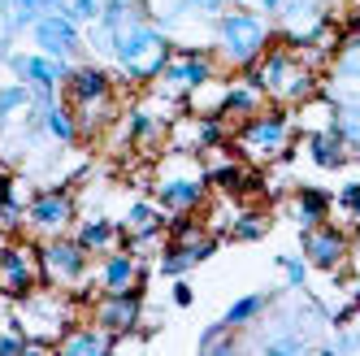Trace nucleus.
Listing matches in <instances>:
<instances>
[{"instance_id": "37", "label": "nucleus", "mask_w": 360, "mask_h": 356, "mask_svg": "<svg viewBox=\"0 0 360 356\" xmlns=\"http://www.w3.org/2000/svg\"><path fill=\"white\" fill-rule=\"evenodd\" d=\"M230 5H256V0H230Z\"/></svg>"}, {"instance_id": "16", "label": "nucleus", "mask_w": 360, "mask_h": 356, "mask_svg": "<svg viewBox=\"0 0 360 356\" xmlns=\"http://www.w3.org/2000/svg\"><path fill=\"white\" fill-rule=\"evenodd\" d=\"M65 100L70 105H83V100H105V96H117V79L100 65V61H79L65 79Z\"/></svg>"}, {"instance_id": "15", "label": "nucleus", "mask_w": 360, "mask_h": 356, "mask_svg": "<svg viewBox=\"0 0 360 356\" xmlns=\"http://www.w3.org/2000/svg\"><path fill=\"white\" fill-rule=\"evenodd\" d=\"M91 287H96V295L100 291H143V261L131 248H113L100 257V265L91 274Z\"/></svg>"}, {"instance_id": "24", "label": "nucleus", "mask_w": 360, "mask_h": 356, "mask_svg": "<svg viewBox=\"0 0 360 356\" xmlns=\"http://www.w3.org/2000/svg\"><path fill=\"white\" fill-rule=\"evenodd\" d=\"M330 79L339 87L360 91V35H343L339 39V53L330 57Z\"/></svg>"}, {"instance_id": "34", "label": "nucleus", "mask_w": 360, "mask_h": 356, "mask_svg": "<svg viewBox=\"0 0 360 356\" xmlns=\"http://www.w3.org/2000/svg\"><path fill=\"white\" fill-rule=\"evenodd\" d=\"M195 300V291H191V283H183V278H174V304L178 309H187V304Z\"/></svg>"}, {"instance_id": "29", "label": "nucleus", "mask_w": 360, "mask_h": 356, "mask_svg": "<svg viewBox=\"0 0 360 356\" xmlns=\"http://www.w3.org/2000/svg\"><path fill=\"white\" fill-rule=\"evenodd\" d=\"M27 109H31V87L27 83H18V79L0 83V122L13 117V113H27Z\"/></svg>"}, {"instance_id": "13", "label": "nucleus", "mask_w": 360, "mask_h": 356, "mask_svg": "<svg viewBox=\"0 0 360 356\" xmlns=\"http://www.w3.org/2000/svg\"><path fill=\"white\" fill-rule=\"evenodd\" d=\"M70 70H74V61H65V57H48V53H9V74L18 83H27V87H35V91H57V87H65V79H70Z\"/></svg>"}, {"instance_id": "22", "label": "nucleus", "mask_w": 360, "mask_h": 356, "mask_svg": "<svg viewBox=\"0 0 360 356\" xmlns=\"http://www.w3.org/2000/svg\"><path fill=\"white\" fill-rule=\"evenodd\" d=\"M117 226H122V239H135V235H165L169 213L157 205V200H135Z\"/></svg>"}, {"instance_id": "5", "label": "nucleus", "mask_w": 360, "mask_h": 356, "mask_svg": "<svg viewBox=\"0 0 360 356\" xmlns=\"http://www.w3.org/2000/svg\"><path fill=\"white\" fill-rule=\"evenodd\" d=\"M174 57V44L169 35L157 27V22H139V27H126L113 35V65H117V79L131 83V87H152V79L165 70V61Z\"/></svg>"}, {"instance_id": "27", "label": "nucleus", "mask_w": 360, "mask_h": 356, "mask_svg": "<svg viewBox=\"0 0 360 356\" xmlns=\"http://www.w3.org/2000/svg\"><path fill=\"white\" fill-rule=\"evenodd\" d=\"M39 122H44V131L53 135L57 144H79V122H74V109L65 105V100L48 105V109L39 113Z\"/></svg>"}, {"instance_id": "32", "label": "nucleus", "mask_w": 360, "mask_h": 356, "mask_svg": "<svg viewBox=\"0 0 360 356\" xmlns=\"http://www.w3.org/2000/svg\"><path fill=\"white\" fill-rule=\"evenodd\" d=\"M339 209H347V213H352V222L360 226V183H347V187L339 191Z\"/></svg>"}, {"instance_id": "18", "label": "nucleus", "mask_w": 360, "mask_h": 356, "mask_svg": "<svg viewBox=\"0 0 360 356\" xmlns=\"http://www.w3.org/2000/svg\"><path fill=\"white\" fill-rule=\"evenodd\" d=\"M117 348V335H109V330H100L96 322H79V326H70L57 352L61 356H109Z\"/></svg>"}, {"instance_id": "28", "label": "nucleus", "mask_w": 360, "mask_h": 356, "mask_svg": "<svg viewBox=\"0 0 360 356\" xmlns=\"http://www.w3.org/2000/svg\"><path fill=\"white\" fill-rule=\"evenodd\" d=\"M265 235H269V217H265L261 209L239 213L235 222H230V231H226L230 243H256V239H265Z\"/></svg>"}, {"instance_id": "7", "label": "nucleus", "mask_w": 360, "mask_h": 356, "mask_svg": "<svg viewBox=\"0 0 360 356\" xmlns=\"http://www.w3.org/2000/svg\"><path fill=\"white\" fill-rule=\"evenodd\" d=\"M217 53H209V48H191V44H183V48H174V57L165 61V70L152 79V87L148 91H157V96H165V100H183L200 87V83H209V79H217Z\"/></svg>"}, {"instance_id": "6", "label": "nucleus", "mask_w": 360, "mask_h": 356, "mask_svg": "<svg viewBox=\"0 0 360 356\" xmlns=\"http://www.w3.org/2000/svg\"><path fill=\"white\" fill-rule=\"evenodd\" d=\"M213 39H217V61L221 65L248 70L252 61L265 57V48L274 44V31H269V18L265 13H256L248 5H230V9L217 13Z\"/></svg>"}, {"instance_id": "12", "label": "nucleus", "mask_w": 360, "mask_h": 356, "mask_svg": "<svg viewBox=\"0 0 360 356\" xmlns=\"http://www.w3.org/2000/svg\"><path fill=\"white\" fill-rule=\"evenodd\" d=\"M300 248H304V261L313 269H343L347 265V248H352V235L339 231L334 222H321V226H308V231H300Z\"/></svg>"}, {"instance_id": "10", "label": "nucleus", "mask_w": 360, "mask_h": 356, "mask_svg": "<svg viewBox=\"0 0 360 356\" xmlns=\"http://www.w3.org/2000/svg\"><path fill=\"white\" fill-rule=\"evenodd\" d=\"M74 222H79V205H74L70 187H48V191H35L27 200V231L35 239L65 235Z\"/></svg>"}, {"instance_id": "9", "label": "nucleus", "mask_w": 360, "mask_h": 356, "mask_svg": "<svg viewBox=\"0 0 360 356\" xmlns=\"http://www.w3.org/2000/svg\"><path fill=\"white\" fill-rule=\"evenodd\" d=\"M35 287H44V261H39V243L31 239H5L0 243V295L22 300Z\"/></svg>"}, {"instance_id": "31", "label": "nucleus", "mask_w": 360, "mask_h": 356, "mask_svg": "<svg viewBox=\"0 0 360 356\" xmlns=\"http://www.w3.org/2000/svg\"><path fill=\"white\" fill-rule=\"evenodd\" d=\"M278 265H282V274H287V287H291V291H304V287H308V261H304V257L282 252Z\"/></svg>"}, {"instance_id": "19", "label": "nucleus", "mask_w": 360, "mask_h": 356, "mask_svg": "<svg viewBox=\"0 0 360 356\" xmlns=\"http://www.w3.org/2000/svg\"><path fill=\"white\" fill-rule=\"evenodd\" d=\"M53 9H61V0H0V31L13 39L18 31H31Z\"/></svg>"}, {"instance_id": "33", "label": "nucleus", "mask_w": 360, "mask_h": 356, "mask_svg": "<svg viewBox=\"0 0 360 356\" xmlns=\"http://www.w3.org/2000/svg\"><path fill=\"white\" fill-rule=\"evenodd\" d=\"M187 9H200V13H221V9H230V0H183Z\"/></svg>"}, {"instance_id": "21", "label": "nucleus", "mask_w": 360, "mask_h": 356, "mask_svg": "<svg viewBox=\"0 0 360 356\" xmlns=\"http://www.w3.org/2000/svg\"><path fill=\"white\" fill-rule=\"evenodd\" d=\"M304 148H308V157H313L317 170H343L352 161V148L343 144V135L334 131H313V135H304Z\"/></svg>"}, {"instance_id": "36", "label": "nucleus", "mask_w": 360, "mask_h": 356, "mask_svg": "<svg viewBox=\"0 0 360 356\" xmlns=\"http://www.w3.org/2000/svg\"><path fill=\"white\" fill-rule=\"evenodd\" d=\"M352 304H356V313H360V283H356V291H352Z\"/></svg>"}, {"instance_id": "25", "label": "nucleus", "mask_w": 360, "mask_h": 356, "mask_svg": "<svg viewBox=\"0 0 360 356\" xmlns=\"http://www.w3.org/2000/svg\"><path fill=\"white\" fill-rule=\"evenodd\" d=\"M148 18H152L148 0H105V9H100V27H109L117 35L126 27H139V22H148Z\"/></svg>"}, {"instance_id": "26", "label": "nucleus", "mask_w": 360, "mask_h": 356, "mask_svg": "<svg viewBox=\"0 0 360 356\" xmlns=\"http://www.w3.org/2000/svg\"><path fill=\"white\" fill-rule=\"evenodd\" d=\"M274 300H278L274 291H252V295H239V300L221 313V322H226L230 330H243V326H252V322H261V313L269 309Z\"/></svg>"}, {"instance_id": "4", "label": "nucleus", "mask_w": 360, "mask_h": 356, "mask_svg": "<svg viewBox=\"0 0 360 356\" xmlns=\"http://www.w3.org/2000/svg\"><path fill=\"white\" fill-rule=\"evenodd\" d=\"M291 139H295V117L287 105H269L261 113H252L248 122L230 126V144L248 165H278L291 157Z\"/></svg>"}, {"instance_id": "11", "label": "nucleus", "mask_w": 360, "mask_h": 356, "mask_svg": "<svg viewBox=\"0 0 360 356\" xmlns=\"http://www.w3.org/2000/svg\"><path fill=\"white\" fill-rule=\"evenodd\" d=\"M87 313H91V322L100 330L126 339V335H135L143 326V291H100Z\"/></svg>"}, {"instance_id": "3", "label": "nucleus", "mask_w": 360, "mask_h": 356, "mask_svg": "<svg viewBox=\"0 0 360 356\" xmlns=\"http://www.w3.org/2000/svg\"><path fill=\"white\" fill-rule=\"evenodd\" d=\"M148 191L165 213H200L213 200V187H209V174H204L200 152H178V148L161 152L157 170L148 178Z\"/></svg>"}, {"instance_id": "30", "label": "nucleus", "mask_w": 360, "mask_h": 356, "mask_svg": "<svg viewBox=\"0 0 360 356\" xmlns=\"http://www.w3.org/2000/svg\"><path fill=\"white\" fill-rule=\"evenodd\" d=\"M100 9H105V0H61V13H65L70 22H79V27L100 22Z\"/></svg>"}, {"instance_id": "2", "label": "nucleus", "mask_w": 360, "mask_h": 356, "mask_svg": "<svg viewBox=\"0 0 360 356\" xmlns=\"http://www.w3.org/2000/svg\"><path fill=\"white\" fill-rule=\"evenodd\" d=\"M79 304L83 300L74 295V291L44 283L31 295L13 300V322H18L22 335L31 339V352H57L61 335H65L70 326H79Z\"/></svg>"}, {"instance_id": "23", "label": "nucleus", "mask_w": 360, "mask_h": 356, "mask_svg": "<svg viewBox=\"0 0 360 356\" xmlns=\"http://www.w3.org/2000/svg\"><path fill=\"white\" fill-rule=\"evenodd\" d=\"M330 209H334V200H330L326 191H317V187H295V191H291V217H295L300 231L330 222Z\"/></svg>"}, {"instance_id": "20", "label": "nucleus", "mask_w": 360, "mask_h": 356, "mask_svg": "<svg viewBox=\"0 0 360 356\" xmlns=\"http://www.w3.org/2000/svg\"><path fill=\"white\" fill-rule=\"evenodd\" d=\"M74 239H79L91 257H105V252L122 248V226L113 217H83V222H74Z\"/></svg>"}, {"instance_id": "1", "label": "nucleus", "mask_w": 360, "mask_h": 356, "mask_svg": "<svg viewBox=\"0 0 360 356\" xmlns=\"http://www.w3.org/2000/svg\"><path fill=\"white\" fill-rule=\"evenodd\" d=\"M248 83H256L274 105H287V109H295V105H304L308 96H317L321 91V70H313L295 48H287V44H269L265 48V57L261 61H252L248 70H239Z\"/></svg>"}, {"instance_id": "17", "label": "nucleus", "mask_w": 360, "mask_h": 356, "mask_svg": "<svg viewBox=\"0 0 360 356\" xmlns=\"http://www.w3.org/2000/svg\"><path fill=\"white\" fill-rule=\"evenodd\" d=\"M265 105H269V96L239 74V79H230V83H226V96H221V117H226V126H239V122H248L252 113H261Z\"/></svg>"}, {"instance_id": "8", "label": "nucleus", "mask_w": 360, "mask_h": 356, "mask_svg": "<svg viewBox=\"0 0 360 356\" xmlns=\"http://www.w3.org/2000/svg\"><path fill=\"white\" fill-rule=\"evenodd\" d=\"M39 261H44V283L65 287V291H79L91 278V252L70 231L53 235V239H39Z\"/></svg>"}, {"instance_id": "35", "label": "nucleus", "mask_w": 360, "mask_h": 356, "mask_svg": "<svg viewBox=\"0 0 360 356\" xmlns=\"http://www.w3.org/2000/svg\"><path fill=\"white\" fill-rule=\"evenodd\" d=\"M256 9H261V13H265V18H274V13H278V9H282V0H256Z\"/></svg>"}, {"instance_id": "14", "label": "nucleus", "mask_w": 360, "mask_h": 356, "mask_svg": "<svg viewBox=\"0 0 360 356\" xmlns=\"http://www.w3.org/2000/svg\"><path fill=\"white\" fill-rule=\"evenodd\" d=\"M31 39H35L39 53H48V57H65V61H74V57H79L83 48H87L83 27H79V22H70L61 9L44 13L35 27H31Z\"/></svg>"}]
</instances>
